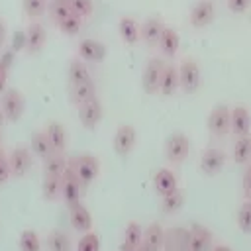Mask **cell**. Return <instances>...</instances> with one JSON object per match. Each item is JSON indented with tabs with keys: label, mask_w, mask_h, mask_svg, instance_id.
Here are the masks:
<instances>
[{
	"label": "cell",
	"mask_w": 251,
	"mask_h": 251,
	"mask_svg": "<svg viewBox=\"0 0 251 251\" xmlns=\"http://www.w3.org/2000/svg\"><path fill=\"white\" fill-rule=\"evenodd\" d=\"M163 251H192L190 249V235L188 229L182 226H175L165 229V243Z\"/></svg>",
	"instance_id": "30bf717a"
},
{
	"label": "cell",
	"mask_w": 251,
	"mask_h": 251,
	"mask_svg": "<svg viewBox=\"0 0 251 251\" xmlns=\"http://www.w3.org/2000/svg\"><path fill=\"white\" fill-rule=\"evenodd\" d=\"M226 153L218 147H208L202 151L200 155V171L206 175V176H216L224 165H226Z\"/></svg>",
	"instance_id": "9c48e42d"
},
{
	"label": "cell",
	"mask_w": 251,
	"mask_h": 251,
	"mask_svg": "<svg viewBox=\"0 0 251 251\" xmlns=\"http://www.w3.org/2000/svg\"><path fill=\"white\" fill-rule=\"evenodd\" d=\"M45 135L53 147L55 153H65V147H67V129L61 122L57 120H51L47 126H45Z\"/></svg>",
	"instance_id": "44dd1931"
},
{
	"label": "cell",
	"mask_w": 251,
	"mask_h": 251,
	"mask_svg": "<svg viewBox=\"0 0 251 251\" xmlns=\"http://www.w3.org/2000/svg\"><path fill=\"white\" fill-rule=\"evenodd\" d=\"M141 241L147 243L151 249L161 251V249H163V243H165V229H163V226L157 224V222L149 224V226L143 229V239H141Z\"/></svg>",
	"instance_id": "4316f807"
},
{
	"label": "cell",
	"mask_w": 251,
	"mask_h": 251,
	"mask_svg": "<svg viewBox=\"0 0 251 251\" xmlns=\"http://www.w3.org/2000/svg\"><path fill=\"white\" fill-rule=\"evenodd\" d=\"M135 251H155V249H151V247H149L147 243H143V241H141V243H139V245L135 247Z\"/></svg>",
	"instance_id": "7dc6e473"
},
{
	"label": "cell",
	"mask_w": 251,
	"mask_h": 251,
	"mask_svg": "<svg viewBox=\"0 0 251 251\" xmlns=\"http://www.w3.org/2000/svg\"><path fill=\"white\" fill-rule=\"evenodd\" d=\"M96 98V84L94 80H86V82H78V84H71V102L78 108L84 102H90Z\"/></svg>",
	"instance_id": "cb8c5ba5"
},
{
	"label": "cell",
	"mask_w": 251,
	"mask_h": 251,
	"mask_svg": "<svg viewBox=\"0 0 251 251\" xmlns=\"http://www.w3.org/2000/svg\"><path fill=\"white\" fill-rule=\"evenodd\" d=\"M4 118L8 122H18L24 114V96L18 88H6L2 92V100H0Z\"/></svg>",
	"instance_id": "52a82bcc"
},
{
	"label": "cell",
	"mask_w": 251,
	"mask_h": 251,
	"mask_svg": "<svg viewBox=\"0 0 251 251\" xmlns=\"http://www.w3.org/2000/svg\"><path fill=\"white\" fill-rule=\"evenodd\" d=\"M165 69V61L159 57H151L143 69L141 75V88L145 90V94H157L159 92V82H161V75Z\"/></svg>",
	"instance_id": "5b68a950"
},
{
	"label": "cell",
	"mask_w": 251,
	"mask_h": 251,
	"mask_svg": "<svg viewBox=\"0 0 251 251\" xmlns=\"http://www.w3.org/2000/svg\"><path fill=\"white\" fill-rule=\"evenodd\" d=\"M180 86L178 80V67H175L173 63H165L163 75H161V82H159V94L161 96H173Z\"/></svg>",
	"instance_id": "7402d4cb"
},
{
	"label": "cell",
	"mask_w": 251,
	"mask_h": 251,
	"mask_svg": "<svg viewBox=\"0 0 251 251\" xmlns=\"http://www.w3.org/2000/svg\"><path fill=\"white\" fill-rule=\"evenodd\" d=\"M141 239H143V229H141V226H139L137 222H129V224L126 226V229H124V241L129 243V245H133V247H137V245L141 243Z\"/></svg>",
	"instance_id": "f35d334b"
},
{
	"label": "cell",
	"mask_w": 251,
	"mask_h": 251,
	"mask_svg": "<svg viewBox=\"0 0 251 251\" xmlns=\"http://www.w3.org/2000/svg\"><path fill=\"white\" fill-rule=\"evenodd\" d=\"M182 204H184V194H182L178 188H176L175 192L163 196V212H165V214H175V212H178V210L182 208Z\"/></svg>",
	"instance_id": "74e56055"
},
{
	"label": "cell",
	"mask_w": 251,
	"mask_h": 251,
	"mask_svg": "<svg viewBox=\"0 0 251 251\" xmlns=\"http://www.w3.org/2000/svg\"><path fill=\"white\" fill-rule=\"evenodd\" d=\"M86 194V184L76 176V173L69 167L63 175V200L65 204H75V202H80L82 196Z\"/></svg>",
	"instance_id": "8992f818"
},
{
	"label": "cell",
	"mask_w": 251,
	"mask_h": 251,
	"mask_svg": "<svg viewBox=\"0 0 251 251\" xmlns=\"http://www.w3.org/2000/svg\"><path fill=\"white\" fill-rule=\"evenodd\" d=\"M76 251H100V237L94 231H86L80 237Z\"/></svg>",
	"instance_id": "ab89813d"
},
{
	"label": "cell",
	"mask_w": 251,
	"mask_h": 251,
	"mask_svg": "<svg viewBox=\"0 0 251 251\" xmlns=\"http://www.w3.org/2000/svg\"><path fill=\"white\" fill-rule=\"evenodd\" d=\"M190 153V139L182 131H175L165 139V157L173 165H180Z\"/></svg>",
	"instance_id": "6da1fadb"
},
{
	"label": "cell",
	"mask_w": 251,
	"mask_h": 251,
	"mask_svg": "<svg viewBox=\"0 0 251 251\" xmlns=\"http://www.w3.org/2000/svg\"><path fill=\"white\" fill-rule=\"evenodd\" d=\"M2 120H6V118H4V112H2V106H0V124H2Z\"/></svg>",
	"instance_id": "f907efd6"
},
{
	"label": "cell",
	"mask_w": 251,
	"mask_h": 251,
	"mask_svg": "<svg viewBox=\"0 0 251 251\" xmlns=\"http://www.w3.org/2000/svg\"><path fill=\"white\" fill-rule=\"evenodd\" d=\"M153 186H155V192L163 198L178 188V178L171 169L161 167V169H157V173L153 176Z\"/></svg>",
	"instance_id": "2e32d148"
},
{
	"label": "cell",
	"mask_w": 251,
	"mask_h": 251,
	"mask_svg": "<svg viewBox=\"0 0 251 251\" xmlns=\"http://www.w3.org/2000/svg\"><path fill=\"white\" fill-rule=\"evenodd\" d=\"M212 251H231L227 245H214V249Z\"/></svg>",
	"instance_id": "681fc988"
},
{
	"label": "cell",
	"mask_w": 251,
	"mask_h": 251,
	"mask_svg": "<svg viewBox=\"0 0 251 251\" xmlns=\"http://www.w3.org/2000/svg\"><path fill=\"white\" fill-rule=\"evenodd\" d=\"M29 141H31V153L37 155L39 159H47V157H51L55 153L51 143H49V139H47V135H45V131H33Z\"/></svg>",
	"instance_id": "83f0119b"
},
{
	"label": "cell",
	"mask_w": 251,
	"mask_h": 251,
	"mask_svg": "<svg viewBox=\"0 0 251 251\" xmlns=\"http://www.w3.org/2000/svg\"><path fill=\"white\" fill-rule=\"evenodd\" d=\"M8 163H10L12 176L22 178L31 169V151L27 147H14L12 153L8 155Z\"/></svg>",
	"instance_id": "7c38bea8"
},
{
	"label": "cell",
	"mask_w": 251,
	"mask_h": 251,
	"mask_svg": "<svg viewBox=\"0 0 251 251\" xmlns=\"http://www.w3.org/2000/svg\"><path fill=\"white\" fill-rule=\"evenodd\" d=\"M41 192L45 200H57L63 194V176H53V175H43L41 182Z\"/></svg>",
	"instance_id": "f1b7e54d"
},
{
	"label": "cell",
	"mask_w": 251,
	"mask_h": 251,
	"mask_svg": "<svg viewBox=\"0 0 251 251\" xmlns=\"http://www.w3.org/2000/svg\"><path fill=\"white\" fill-rule=\"evenodd\" d=\"M214 16H216L214 2H212V0H198V2L192 6V10H190L188 22H190L192 27L202 29V27H206V25L212 24Z\"/></svg>",
	"instance_id": "8fae6325"
},
{
	"label": "cell",
	"mask_w": 251,
	"mask_h": 251,
	"mask_svg": "<svg viewBox=\"0 0 251 251\" xmlns=\"http://www.w3.org/2000/svg\"><path fill=\"white\" fill-rule=\"evenodd\" d=\"M0 141H2V131H0Z\"/></svg>",
	"instance_id": "f5cc1de1"
},
{
	"label": "cell",
	"mask_w": 251,
	"mask_h": 251,
	"mask_svg": "<svg viewBox=\"0 0 251 251\" xmlns=\"http://www.w3.org/2000/svg\"><path fill=\"white\" fill-rule=\"evenodd\" d=\"M208 129L214 137H226L231 133V108L226 104L214 106L208 116Z\"/></svg>",
	"instance_id": "3957f363"
},
{
	"label": "cell",
	"mask_w": 251,
	"mask_h": 251,
	"mask_svg": "<svg viewBox=\"0 0 251 251\" xmlns=\"http://www.w3.org/2000/svg\"><path fill=\"white\" fill-rule=\"evenodd\" d=\"M237 227L251 235V200H243L237 210Z\"/></svg>",
	"instance_id": "8d00e7d4"
},
{
	"label": "cell",
	"mask_w": 251,
	"mask_h": 251,
	"mask_svg": "<svg viewBox=\"0 0 251 251\" xmlns=\"http://www.w3.org/2000/svg\"><path fill=\"white\" fill-rule=\"evenodd\" d=\"M163 29H165V24L161 18H147L141 27H139V35H141V41L149 47H155L159 45V39L163 35Z\"/></svg>",
	"instance_id": "d6986e66"
},
{
	"label": "cell",
	"mask_w": 251,
	"mask_h": 251,
	"mask_svg": "<svg viewBox=\"0 0 251 251\" xmlns=\"http://www.w3.org/2000/svg\"><path fill=\"white\" fill-rule=\"evenodd\" d=\"M188 235H190V249L192 251H212L214 249V235L208 227L194 224V226H190Z\"/></svg>",
	"instance_id": "ac0fdd59"
},
{
	"label": "cell",
	"mask_w": 251,
	"mask_h": 251,
	"mask_svg": "<svg viewBox=\"0 0 251 251\" xmlns=\"http://www.w3.org/2000/svg\"><path fill=\"white\" fill-rule=\"evenodd\" d=\"M71 8H73L75 14L86 18L94 12V2L92 0H71Z\"/></svg>",
	"instance_id": "60d3db41"
},
{
	"label": "cell",
	"mask_w": 251,
	"mask_h": 251,
	"mask_svg": "<svg viewBox=\"0 0 251 251\" xmlns=\"http://www.w3.org/2000/svg\"><path fill=\"white\" fill-rule=\"evenodd\" d=\"M69 80H71V84H78V82L92 80L90 71H88L86 65L82 63V59H78V57L71 59V63H69Z\"/></svg>",
	"instance_id": "4dcf8cb0"
},
{
	"label": "cell",
	"mask_w": 251,
	"mask_h": 251,
	"mask_svg": "<svg viewBox=\"0 0 251 251\" xmlns=\"http://www.w3.org/2000/svg\"><path fill=\"white\" fill-rule=\"evenodd\" d=\"M59 29L65 33V35H76L78 31H80V27H82V16H78V14H69L67 18H63L59 24Z\"/></svg>",
	"instance_id": "836d02e7"
},
{
	"label": "cell",
	"mask_w": 251,
	"mask_h": 251,
	"mask_svg": "<svg viewBox=\"0 0 251 251\" xmlns=\"http://www.w3.org/2000/svg\"><path fill=\"white\" fill-rule=\"evenodd\" d=\"M45 39H47V31H45V25L37 20H33L27 29H25V39H24V45H25V51L27 53H39L41 47L45 45Z\"/></svg>",
	"instance_id": "5bb4252c"
},
{
	"label": "cell",
	"mask_w": 251,
	"mask_h": 251,
	"mask_svg": "<svg viewBox=\"0 0 251 251\" xmlns=\"http://www.w3.org/2000/svg\"><path fill=\"white\" fill-rule=\"evenodd\" d=\"M178 45H180V37H178L176 29H175V27L165 25L163 35H161V39H159L161 55H163V57H167V59H173V57L176 55V51H178Z\"/></svg>",
	"instance_id": "603a6c76"
},
{
	"label": "cell",
	"mask_w": 251,
	"mask_h": 251,
	"mask_svg": "<svg viewBox=\"0 0 251 251\" xmlns=\"http://www.w3.org/2000/svg\"><path fill=\"white\" fill-rule=\"evenodd\" d=\"M120 251H135V247H133V245H129V243H126V241H122Z\"/></svg>",
	"instance_id": "bcb514c9"
},
{
	"label": "cell",
	"mask_w": 251,
	"mask_h": 251,
	"mask_svg": "<svg viewBox=\"0 0 251 251\" xmlns=\"http://www.w3.org/2000/svg\"><path fill=\"white\" fill-rule=\"evenodd\" d=\"M47 12H49V18L59 24L63 18H67L69 14H73L71 0H51L49 6H47Z\"/></svg>",
	"instance_id": "d6a6232c"
},
{
	"label": "cell",
	"mask_w": 251,
	"mask_h": 251,
	"mask_svg": "<svg viewBox=\"0 0 251 251\" xmlns=\"http://www.w3.org/2000/svg\"><path fill=\"white\" fill-rule=\"evenodd\" d=\"M47 0H22V8H24V14L29 18V20H37L45 14L47 10Z\"/></svg>",
	"instance_id": "d590c367"
},
{
	"label": "cell",
	"mask_w": 251,
	"mask_h": 251,
	"mask_svg": "<svg viewBox=\"0 0 251 251\" xmlns=\"http://www.w3.org/2000/svg\"><path fill=\"white\" fill-rule=\"evenodd\" d=\"M251 6V0H227V8L231 14H243Z\"/></svg>",
	"instance_id": "b9f144b4"
},
{
	"label": "cell",
	"mask_w": 251,
	"mask_h": 251,
	"mask_svg": "<svg viewBox=\"0 0 251 251\" xmlns=\"http://www.w3.org/2000/svg\"><path fill=\"white\" fill-rule=\"evenodd\" d=\"M241 186H243V196H245V200H251V165H247V169H245V173H243Z\"/></svg>",
	"instance_id": "7bdbcfd3"
},
{
	"label": "cell",
	"mask_w": 251,
	"mask_h": 251,
	"mask_svg": "<svg viewBox=\"0 0 251 251\" xmlns=\"http://www.w3.org/2000/svg\"><path fill=\"white\" fill-rule=\"evenodd\" d=\"M76 112H78V122H80L86 129H94V127L100 124L102 116H104V110H102V104H100L98 98L80 104Z\"/></svg>",
	"instance_id": "4fadbf2b"
},
{
	"label": "cell",
	"mask_w": 251,
	"mask_h": 251,
	"mask_svg": "<svg viewBox=\"0 0 251 251\" xmlns=\"http://www.w3.org/2000/svg\"><path fill=\"white\" fill-rule=\"evenodd\" d=\"M2 155H4V151H2V149H0V159H2Z\"/></svg>",
	"instance_id": "816d5d0a"
},
{
	"label": "cell",
	"mask_w": 251,
	"mask_h": 251,
	"mask_svg": "<svg viewBox=\"0 0 251 251\" xmlns=\"http://www.w3.org/2000/svg\"><path fill=\"white\" fill-rule=\"evenodd\" d=\"M78 57L82 61H88V63H100L106 57V45L98 39L86 37L78 43Z\"/></svg>",
	"instance_id": "9a60e30c"
},
{
	"label": "cell",
	"mask_w": 251,
	"mask_h": 251,
	"mask_svg": "<svg viewBox=\"0 0 251 251\" xmlns=\"http://www.w3.org/2000/svg\"><path fill=\"white\" fill-rule=\"evenodd\" d=\"M231 159L235 161V165H247L251 161V135L235 137V143L231 149Z\"/></svg>",
	"instance_id": "484cf974"
},
{
	"label": "cell",
	"mask_w": 251,
	"mask_h": 251,
	"mask_svg": "<svg viewBox=\"0 0 251 251\" xmlns=\"http://www.w3.org/2000/svg\"><path fill=\"white\" fill-rule=\"evenodd\" d=\"M4 37H6V27H4V24L0 22V45L4 43Z\"/></svg>",
	"instance_id": "c3c4849f"
},
{
	"label": "cell",
	"mask_w": 251,
	"mask_h": 251,
	"mask_svg": "<svg viewBox=\"0 0 251 251\" xmlns=\"http://www.w3.org/2000/svg\"><path fill=\"white\" fill-rule=\"evenodd\" d=\"M20 251H41V241L33 229H24L20 233Z\"/></svg>",
	"instance_id": "e575fe53"
},
{
	"label": "cell",
	"mask_w": 251,
	"mask_h": 251,
	"mask_svg": "<svg viewBox=\"0 0 251 251\" xmlns=\"http://www.w3.org/2000/svg\"><path fill=\"white\" fill-rule=\"evenodd\" d=\"M6 82H8V71H6V67L0 63V92L6 90Z\"/></svg>",
	"instance_id": "f6af8a7d"
},
{
	"label": "cell",
	"mask_w": 251,
	"mask_h": 251,
	"mask_svg": "<svg viewBox=\"0 0 251 251\" xmlns=\"http://www.w3.org/2000/svg\"><path fill=\"white\" fill-rule=\"evenodd\" d=\"M67 169H69V165H67V159L63 153H53L51 157L43 159V175L63 176Z\"/></svg>",
	"instance_id": "f546056e"
},
{
	"label": "cell",
	"mask_w": 251,
	"mask_h": 251,
	"mask_svg": "<svg viewBox=\"0 0 251 251\" xmlns=\"http://www.w3.org/2000/svg\"><path fill=\"white\" fill-rule=\"evenodd\" d=\"M178 80H180V88L184 94H194L200 86V69L198 63L190 57L182 59L178 65Z\"/></svg>",
	"instance_id": "277c9868"
},
{
	"label": "cell",
	"mask_w": 251,
	"mask_h": 251,
	"mask_svg": "<svg viewBox=\"0 0 251 251\" xmlns=\"http://www.w3.org/2000/svg\"><path fill=\"white\" fill-rule=\"evenodd\" d=\"M10 176H12V171H10L8 157H6V155H2V159H0V184H4Z\"/></svg>",
	"instance_id": "ee69618b"
},
{
	"label": "cell",
	"mask_w": 251,
	"mask_h": 251,
	"mask_svg": "<svg viewBox=\"0 0 251 251\" xmlns=\"http://www.w3.org/2000/svg\"><path fill=\"white\" fill-rule=\"evenodd\" d=\"M118 31H120L122 41L127 43V45H135V43L139 41V37H141V35H139V24H137L133 18H127V16H124V18L120 20Z\"/></svg>",
	"instance_id": "d4e9b609"
},
{
	"label": "cell",
	"mask_w": 251,
	"mask_h": 251,
	"mask_svg": "<svg viewBox=\"0 0 251 251\" xmlns=\"http://www.w3.org/2000/svg\"><path fill=\"white\" fill-rule=\"evenodd\" d=\"M251 131V114L247 110V106L237 104L231 108V133L235 137L241 135H249Z\"/></svg>",
	"instance_id": "ffe728a7"
},
{
	"label": "cell",
	"mask_w": 251,
	"mask_h": 251,
	"mask_svg": "<svg viewBox=\"0 0 251 251\" xmlns=\"http://www.w3.org/2000/svg\"><path fill=\"white\" fill-rule=\"evenodd\" d=\"M69 167L76 173V176H78L86 186H88L90 182H94L96 176H98V173H100V161H98V157L92 155V153H82V155L75 157Z\"/></svg>",
	"instance_id": "7a4b0ae2"
},
{
	"label": "cell",
	"mask_w": 251,
	"mask_h": 251,
	"mask_svg": "<svg viewBox=\"0 0 251 251\" xmlns=\"http://www.w3.org/2000/svg\"><path fill=\"white\" fill-rule=\"evenodd\" d=\"M69 220H71V226L78 231V233H86L92 229V216L90 212L84 208V204L80 202H75V204H69Z\"/></svg>",
	"instance_id": "e0dca14e"
},
{
	"label": "cell",
	"mask_w": 251,
	"mask_h": 251,
	"mask_svg": "<svg viewBox=\"0 0 251 251\" xmlns=\"http://www.w3.org/2000/svg\"><path fill=\"white\" fill-rule=\"evenodd\" d=\"M49 251H71V237L63 229H53L47 237Z\"/></svg>",
	"instance_id": "1f68e13d"
},
{
	"label": "cell",
	"mask_w": 251,
	"mask_h": 251,
	"mask_svg": "<svg viewBox=\"0 0 251 251\" xmlns=\"http://www.w3.org/2000/svg\"><path fill=\"white\" fill-rule=\"evenodd\" d=\"M135 141H137V135H135V127L131 124H122L116 133H114V151L118 157H127L133 147H135Z\"/></svg>",
	"instance_id": "ba28073f"
}]
</instances>
